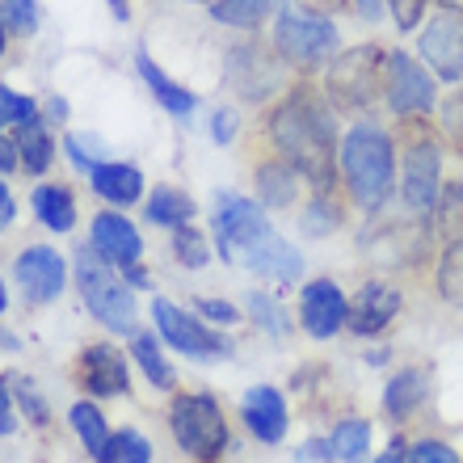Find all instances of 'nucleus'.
Wrapping results in <instances>:
<instances>
[{
  "mask_svg": "<svg viewBox=\"0 0 463 463\" xmlns=\"http://www.w3.org/2000/svg\"><path fill=\"white\" fill-rule=\"evenodd\" d=\"M85 383L93 396H114L127 392V363L114 345H93L85 350Z\"/></svg>",
  "mask_w": 463,
  "mask_h": 463,
  "instance_id": "aec40b11",
  "label": "nucleus"
},
{
  "mask_svg": "<svg viewBox=\"0 0 463 463\" xmlns=\"http://www.w3.org/2000/svg\"><path fill=\"white\" fill-rule=\"evenodd\" d=\"M34 211L38 220L47 223L51 232H68L76 223V207H72V194L63 185H43L34 194Z\"/></svg>",
  "mask_w": 463,
  "mask_h": 463,
  "instance_id": "393cba45",
  "label": "nucleus"
},
{
  "mask_svg": "<svg viewBox=\"0 0 463 463\" xmlns=\"http://www.w3.org/2000/svg\"><path fill=\"white\" fill-rule=\"evenodd\" d=\"M152 459V447H147L144 434H135V430H122L110 439V451L101 463H147Z\"/></svg>",
  "mask_w": 463,
  "mask_h": 463,
  "instance_id": "2f4dec72",
  "label": "nucleus"
},
{
  "mask_svg": "<svg viewBox=\"0 0 463 463\" xmlns=\"http://www.w3.org/2000/svg\"><path fill=\"white\" fill-rule=\"evenodd\" d=\"M337 30H333L329 17L307 9H279V22H274V51L279 60L295 72H317L325 63L337 60Z\"/></svg>",
  "mask_w": 463,
  "mask_h": 463,
  "instance_id": "7ed1b4c3",
  "label": "nucleus"
},
{
  "mask_svg": "<svg viewBox=\"0 0 463 463\" xmlns=\"http://www.w3.org/2000/svg\"><path fill=\"white\" fill-rule=\"evenodd\" d=\"M383 68H388V51L366 43L325 68V98L333 110H366L375 98H383Z\"/></svg>",
  "mask_w": 463,
  "mask_h": 463,
  "instance_id": "20e7f679",
  "label": "nucleus"
},
{
  "mask_svg": "<svg viewBox=\"0 0 463 463\" xmlns=\"http://www.w3.org/2000/svg\"><path fill=\"white\" fill-rule=\"evenodd\" d=\"M430 228L439 232L447 244L463 241V182L459 177H455V182H442L439 203L430 211Z\"/></svg>",
  "mask_w": 463,
  "mask_h": 463,
  "instance_id": "4be33fe9",
  "label": "nucleus"
},
{
  "mask_svg": "<svg viewBox=\"0 0 463 463\" xmlns=\"http://www.w3.org/2000/svg\"><path fill=\"white\" fill-rule=\"evenodd\" d=\"M442 9H455V13H463V0H439Z\"/></svg>",
  "mask_w": 463,
  "mask_h": 463,
  "instance_id": "3c124183",
  "label": "nucleus"
},
{
  "mask_svg": "<svg viewBox=\"0 0 463 463\" xmlns=\"http://www.w3.org/2000/svg\"><path fill=\"white\" fill-rule=\"evenodd\" d=\"M337 173H342L354 207L366 211V215L383 211L392 198V185H396V173H401L396 139L375 122L350 127L342 135V147H337Z\"/></svg>",
  "mask_w": 463,
  "mask_h": 463,
  "instance_id": "f03ea898",
  "label": "nucleus"
},
{
  "mask_svg": "<svg viewBox=\"0 0 463 463\" xmlns=\"http://www.w3.org/2000/svg\"><path fill=\"white\" fill-rule=\"evenodd\" d=\"M173 249H177V257H182V266H190V269H203V266H207V257H211L207 241H203V232H194L190 223H182V228H177Z\"/></svg>",
  "mask_w": 463,
  "mask_h": 463,
  "instance_id": "473e14b6",
  "label": "nucleus"
},
{
  "mask_svg": "<svg viewBox=\"0 0 463 463\" xmlns=\"http://www.w3.org/2000/svg\"><path fill=\"white\" fill-rule=\"evenodd\" d=\"M244 426L253 430V439L261 442H282V434H287V401H282L279 388H253L249 396H244Z\"/></svg>",
  "mask_w": 463,
  "mask_h": 463,
  "instance_id": "dca6fc26",
  "label": "nucleus"
},
{
  "mask_svg": "<svg viewBox=\"0 0 463 463\" xmlns=\"http://www.w3.org/2000/svg\"><path fill=\"white\" fill-rule=\"evenodd\" d=\"M9 220H13V198L5 190V182H0V223H9Z\"/></svg>",
  "mask_w": 463,
  "mask_h": 463,
  "instance_id": "09e8293b",
  "label": "nucleus"
},
{
  "mask_svg": "<svg viewBox=\"0 0 463 463\" xmlns=\"http://www.w3.org/2000/svg\"><path fill=\"white\" fill-rule=\"evenodd\" d=\"M47 114H51V118H63V114H68V106H63V101H55V98H51V101H47Z\"/></svg>",
  "mask_w": 463,
  "mask_h": 463,
  "instance_id": "8fccbe9b",
  "label": "nucleus"
},
{
  "mask_svg": "<svg viewBox=\"0 0 463 463\" xmlns=\"http://www.w3.org/2000/svg\"><path fill=\"white\" fill-rule=\"evenodd\" d=\"M337 5H350V0H299V9H307V13H320V17H325V13H329V9H337Z\"/></svg>",
  "mask_w": 463,
  "mask_h": 463,
  "instance_id": "49530a36",
  "label": "nucleus"
},
{
  "mask_svg": "<svg viewBox=\"0 0 463 463\" xmlns=\"http://www.w3.org/2000/svg\"><path fill=\"white\" fill-rule=\"evenodd\" d=\"M269 144L279 147L282 160H291L295 169L307 177L317 194H329L337 182V127L320 93L312 89H295L287 101L269 110Z\"/></svg>",
  "mask_w": 463,
  "mask_h": 463,
  "instance_id": "f257e3e1",
  "label": "nucleus"
},
{
  "mask_svg": "<svg viewBox=\"0 0 463 463\" xmlns=\"http://www.w3.org/2000/svg\"><path fill=\"white\" fill-rule=\"evenodd\" d=\"M152 320H156L160 337H165L173 350L194 354V358H220V354H228V342H223L220 333H211L207 325H198L194 317H185L182 307H173L169 299H156V304H152Z\"/></svg>",
  "mask_w": 463,
  "mask_h": 463,
  "instance_id": "f8f14e48",
  "label": "nucleus"
},
{
  "mask_svg": "<svg viewBox=\"0 0 463 463\" xmlns=\"http://www.w3.org/2000/svg\"><path fill=\"white\" fill-rule=\"evenodd\" d=\"M135 63H139V76H144V80H147V89L156 93V101H160V106H165V110H173V114H190V110H194V101H198V98H194V93H190V89L173 85L169 76L160 72V68H156V63H152V60H147V55H139V60H135Z\"/></svg>",
  "mask_w": 463,
  "mask_h": 463,
  "instance_id": "5701e85b",
  "label": "nucleus"
},
{
  "mask_svg": "<svg viewBox=\"0 0 463 463\" xmlns=\"http://www.w3.org/2000/svg\"><path fill=\"white\" fill-rule=\"evenodd\" d=\"M253 177H257V198H261L266 207H274V211L295 207V203H299V190L307 185L304 173L295 169L291 160H282V156L266 160V165H257Z\"/></svg>",
  "mask_w": 463,
  "mask_h": 463,
  "instance_id": "f3484780",
  "label": "nucleus"
},
{
  "mask_svg": "<svg viewBox=\"0 0 463 463\" xmlns=\"http://www.w3.org/2000/svg\"><path fill=\"white\" fill-rule=\"evenodd\" d=\"M434 287L451 307H463V241L442 249L439 269H434Z\"/></svg>",
  "mask_w": 463,
  "mask_h": 463,
  "instance_id": "a878e982",
  "label": "nucleus"
},
{
  "mask_svg": "<svg viewBox=\"0 0 463 463\" xmlns=\"http://www.w3.org/2000/svg\"><path fill=\"white\" fill-rule=\"evenodd\" d=\"M350 320V299L342 295V287L333 279H312L299 295V325H304L307 337L317 342H329L345 329Z\"/></svg>",
  "mask_w": 463,
  "mask_h": 463,
  "instance_id": "9b49d317",
  "label": "nucleus"
},
{
  "mask_svg": "<svg viewBox=\"0 0 463 463\" xmlns=\"http://www.w3.org/2000/svg\"><path fill=\"white\" fill-rule=\"evenodd\" d=\"M198 312H203V317H211V320H223V325H232V320L241 317L232 304H215V299H198Z\"/></svg>",
  "mask_w": 463,
  "mask_h": 463,
  "instance_id": "a19ab883",
  "label": "nucleus"
},
{
  "mask_svg": "<svg viewBox=\"0 0 463 463\" xmlns=\"http://www.w3.org/2000/svg\"><path fill=\"white\" fill-rule=\"evenodd\" d=\"M135 358L144 363V371H147V379L156 383V388H173V371H169V363L160 358V350H156V342L152 337H135Z\"/></svg>",
  "mask_w": 463,
  "mask_h": 463,
  "instance_id": "72a5a7b5",
  "label": "nucleus"
},
{
  "mask_svg": "<svg viewBox=\"0 0 463 463\" xmlns=\"http://www.w3.org/2000/svg\"><path fill=\"white\" fill-rule=\"evenodd\" d=\"M110 9L118 13V17H127V0H110Z\"/></svg>",
  "mask_w": 463,
  "mask_h": 463,
  "instance_id": "603ef678",
  "label": "nucleus"
},
{
  "mask_svg": "<svg viewBox=\"0 0 463 463\" xmlns=\"http://www.w3.org/2000/svg\"><path fill=\"white\" fill-rule=\"evenodd\" d=\"M249 312H253L257 325L269 329L274 337H282V333L291 329V325H287V312H282L279 299H269V295H249Z\"/></svg>",
  "mask_w": 463,
  "mask_h": 463,
  "instance_id": "c9c22d12",
  "label": "nucleus"
},
{
  "mask_svg": "<svg viewBox=\"0 0 463 463\" xmlns=\"http://www.w3.org/2000/svg\"><path fill=\"white\" fill-rule=\"evenodd\" d=\"M354 17H363V22H379L383 9H388V0H350Z\"/></svg>",
  "mask_w": 463,
  "mask_h": 463,
  "instance_id": "79ce46f5",
  "label": "nucleus"
},
{
  "mask_svg": "<svg viewBox=\"0 0 463 463\" xmlns=\"http://www.w3.org/2000/svg\"><path fill=\"white\" fill-rule=\"evenodd\" d=\"M198 5H211V9H215V5H220V0H198Z\"/></svg>",
  "mask_w": 463,
  "mask_h": 463,
  "instance_id": "5fc2aeb1",
  "label": "nucleus"
},
{
  "mask_svg": "<svg viewBox=\"0 0 463 463\" xmlns=\"http://www.w3.org/2000/svg\"><path fill=\"white\" fill-rule=\"evenodd\" d=\"M0 312H5V287H0Z\"/></svg>",
  "mask_w": 463,
  "mask_h": 463,
  "instance_id": "6e6d98bb",
  "label": "nucleus"
},
{
  "mask_svg": "<svg viewBox=\"0 0 463 463\" xmlns=\"http://www.w3.org/2000/svg\"><path fill=\"white\" fill-rule=\"evenodd\" d=\"M147 220L152 223H165V228H182V223L194 220V203L177 190H156L152 203H147Z\"/></svg>",
  "mask_w": 463,
  "mask_h": 463,
  "instance_id": "cd10ccee",
  "label": "nucleus"
},
{
  "mask_svg": "<svg viewBox=\"0 0 463 463\" xmlns=\"http://www.w3.org/2000/svg\"><path fill=\"white\" fill-rule=\"evenodd\" d=\"M304 232L307 236H329L337 223H342V207H337V198H333V190L329 194H317L312 203L304 207Z\"/></svg>",
  "mask_w": 463,
  "mask_h": 463,
  "instance_id": "7c9ffc66",
  "label": "nucleus"
},
{
  "mask_svg": "<svg viewBox=\"0 0 463 463\" xmlns=\"http://www.w3.org/2000/svg\"><path fill=\"white\" fill-rule=\"evenodd\" d=\"M375 463H409V447H404V439H392V447L379 455Z\"/></svg>",
  "mask_w": 463,
  "mask_h": 463,
  "instance_id": "a18cd8bd",
  "label": "nucleus"
},
{
  "mask_svg": "<svg viewBox=\"0 0 463 463\" xmlns=\"http://www.w3.org/2000/svg\"><path fill=\"white\" fill-rule=\"evenodd\" d=\"M17 147H22V165L30 173H43L51 165V139L43 131V122H22V135H17Z\"/></svg>",
  "mask_w": 463,
  "mask_h": 463,
  "instance_id": "c756f323",
  "label": "nucleus"
},
{
  "mask_svg": "<svg viewBox=\"0 0 463 463\" xmlns=\"http://www.w3.org/2000/svg\"><path fill=\"white\" fill-rule=\"evenodd\" d=\"M426 5H430V0H388L396 30H401V34L417 30V25H421V17H426Z\"/></svg>",
  "mask_w": 463,
  "mask_h": 463,
  "instance_id": "4c0bfd02",
  "label": "nucleus"
},
{
  "mask_svg": "<svg viewBox=\"0 0 463 463\" xmlns=\"http://www.w3.org/2000/svg\"><path fill=\"white\" fill-rule=\"evenodd\" d=\"M409 463H459V455L439 439H421L413 451H409Z\"/></svg>",
  "mask_w": 463,
  "mask_h": 463,
  "instance_id": "58836bf2",
  "label": "nucleus"
},
{
  "mask_svg": "<svg viewBox=\"0 0 463 463\" xmlns=\"http://www.w3.org/2000/svg\"><path fill=\"white\" fill-rule=\"evenodd\" d=\"M459 182H463V177H459Z\"/></svg>",
  "mask_w": 463,
  "mask_h": 463,
  "instance_id": "4d7b16f0",
  "label": "nucleus"
},
{
  "mask_svg": "<svg viewBox=\"0 0 463 463\" xmlns=\"http://www.w3.org/2000/svg\"><path fill=\"white\" fill-rule=\"evenodd\" d=\"M76 261H80L76 269H80V291H85L89 312H93L101 325H110V329L135 333V299H131V291L114 279L110 269L101 266L98 253L80 249V253H76Z\"/></svg>",
  "mask_w": 463,
  "mask_h": 463,
  "instance_id": "6e6552de",
  "label": "nucleus"
},
{
  "mask_svg": "<svg viewBox=\"0 0 463 463\" xmlns=\"http://www.w3.org/2000/svg\"><path fill=\"white\" fill-rule=\"evenodd\" d=\"M274 9H282V0H220V5L211 9V17L223 25H257Z\"/></svg>",
  "mask_w": 463,
  "mask_h": 463,
  "instance_id": "c85d7f7f",
  "label": "nucleus"
},
{
  "mask_svg": "<svg viewBox=\"0 0 463 463\" xmlns=\"http://www.w3.org/2000/svg\"><path fill=\"white\" fill-rule=\"evenodd\" d=\"M430 396V375L426 366H404L396 375L388 379V388H383V417L388 421H409L413 413H421V404Z\"/></svg>",
  "mask_w": 463,
  "mask_h": 463,
  "instance_id": "2eb2a0df",
  "label": "nucleus"
},
{
  "mask_svg": "<svg viewBox=\"0 0 463 463\" xmlns=\"http://www.w3.org/2000/svg\"><path fill=\"white\" fill-rule=\"evenodd\" d=\"M0 51H5V22H0Z\"/></svg>",
  "mask_w": 463,
  "mask_h": 463,
  "instance_id": "864d4df0",
  "label": "nucleus"
},
{
  "mask_svg": "<svg viewBox=\"0 0 463 463\" xmlns=\"http://www.w3.org/2000/svg\"><path fill=\"white\" fill-rule=\"evenodd\" d=\"M236 110H215V118H211V139L215 144H232L236 139Z\"/></svg>",
  "mask_w": 463,
  "mask_h": 463,
  "instance_id": "ea45409f",
  "label": "nucleus"
},
{
  "mask_svg": "<svg viewBox=\"0 0 463 463\" xmlns=\"http://www.w3.org/2000/svg\"><path fill=\"white\" fill-rule=\"evenodd\" d=\"M396 317H401V291L383 279H366L363 287H358V295L350 299L345 329H350L354 337H379Z\"/></svg>",
  "mask_w": 463,
  "mask_h": 463,
  "instance_id": "ddd939ff",
  "label": "nucleus"
},
{
  "mask_svg": "<svg viewBox=\"0 0 463 463\" xmlns=\"http://www.w3.org/2000/svg\"><path fill=\"white\" fill-rule=\"evenodd\" d=\"M329 442L342 463H363L366 451H371V421L366 417H345L342 426L329 434Z\"/></svg>",
  "mask_w": 463,
  "mask_h": 463,
  "instance_id": "b1692460",
  "label": "nucleus"
},
{
  "mask_svg": "<svg viewBox=\"0 0 463 463\" xmlns=\"http://www.w3.org/2000/svg\"><path fill=\"white\" fill-rule=\"evenodd\" d=\"M329 455H333V442H325V439L299 447V463H307V459H329Z\"/></svg>",
  "mask_w": 463,
  "mask_h": 463,
  "instance_id": "37998d69",
  "label": "nucleus"
},
{
  "mask_svg": "<svg viewBox=\"0 0 463 463\" xmlns=\"http://www.w3.org/2000/svg\"><path fill=\"white\" fill-rule=\"evenodd\" d=\"M401 198L413 215H430L442 190V144L430 127H409L401 139Z\"/></svg>",
  "mask_w": 463,
  "mask_h": 463,
  "instance_id": "39448f33",
  "label": "nucleus"
},
{
  "mask_svg": "<svg viewBox=\"0 0 463 463\" xmlns=\"http://www.w3.org/2000/svg\"><path fill=\"white\" fill-rule=\"evenodd\" d=\"M173 434H177V447L190 451L198 463H220L223 447H228V417L207 392L177 396V404H173Z\"/></svg>",
  "mask_w": 463,
  "mask_h": 463,
  "instance_id": "423d86ee",
  "label": "nucleus"
},
{
  "mask_svg": "<svg viewBox=\"0 0 463 463\" xmlns=\"http://www.w3.org/2000/svg\"><path fill=\"white\" fill-rule=\"evenodd\" d=\"M244 269H253V274L274 282H295L304 274V257H299V249H291V241H282L279 232H269L266 241L244 257Z\"/></svg>",
  "mask_w": 463,
  "mask_h": 463,
  "instance_id": "a211bd4d",
  "label": "nucleus"
},
{
  "mask_svg": "<svg viewBox=\"0 0 463 463\" xmlns=\"http://www.w3.org/2000/svg\"><path fill=\"white\" fill-rule=\"evenodd\" d=\"M30 118H34V101L0 85V127H9V122L22 127V122H30Z\"/></svg>",
  "mask_w": 463,
  "mask_h": 463,
  "instance_id": "e433bc0d",
  "label": "nucleus"
},
{
  "mask_svg": "<svg viewBox=\"0 0 463 463\" xmlns=\"http://www.w3.org/2000/svg\"><path fill=\"white\" fill-rule=\"evenodd\" d=\"M421 60L430 63V72L447 80V85H463V13L439 9L426 22L421 38H417Z\"/></svg>",
  "mask_w": 463,
  "mask_h": 463,
  "instance_id": "9d476101",
  "label": "nucleus"
},
{
  "mask_svg": "<svg viewBox=\"0 0 463 463\" xmlns=\"http://www.w3.org/2000/svg\"><path fill=\"white\" fill-rule=\"evenodd\" d=\"M93 244H98L101 257H110L114 266H135L139 261V232L131 228V223L122 220V215H98L93 220Z\"/></svg>",
  "mask_w": 463,
  "mask_h": 463,
  "instance_id": "6ab92c4d",
  "label": "nucleus"
},
{
  "mask_svg": "<svg viewBox=\"0 0 463 463\" xmlns=\"http://www.w3.org/2000/svg\"><path fill=\"white\" fill-rule=\"evenodd\" d=\"M383 101L396 118H421V114L439 110V93H434V72H426L409 51H388V68H383Z\"/></svg>",
  "mask_w": 463,
  "mask_h": 463,
  "instance_id": "0eeeda50",
  "label": "nucleus"
},
{
  "mask_svg": "<svg viewBox=\"0 0 463 463\" xmlns=\"http://www.w3.org/2000/svg\"><path fill=\"white\" fill-rule=\"evenodd\" d=\"M89 177H93V190H98L106 203H118V207L135 203L139 190H144V177H139V169H131V165H98Z\"/></svg>",
  "mask_w": 463,
  "mask_h": 463,
  "instance_id": "412c9836",
  "label": "nucleus"
},
{
  "mask_svg": "<svg viewBox=\"0 0 463 463\" xmlns=\"http://www.w3.org/2000/svg\"><path fill=\"white\" fill-rule=\"evenodd\" d=\"M17 282H22V291L34 299V304H47L55 299L63 287V257L47 244H34V249H25L17 257Z\"/></svg>",
  "mask_w": 463,
  "mask_h": 463,
  "instance_id": "4468645a",
  "label": "nucleus"
},
{
  "mask_svg": "<svg viewBox=\"0 0 463 463\" xmlns=\"http://www.w3.org/2000/svg\"><path fill=\"white\" fill-rule=\"evenodd\" d=\"M17 169V147L9 144V139H0V173Z\"/></svg>",
  "mask_w": 463,
  "mask_h": 463,
  "instance_id": "de8ad7c7",
  "label": "nucleus"
},
{
  "mask_svg": "<svg viewBox=\"0 0 463 463\" xmlns=\"http://www.w3.org/2000/svg\"><path fill=\"white\" fill-rule=\"evenodd\" d=\"M72 426H76V434H80V442L89 447V455L93 459H106V451H110V430H106V421H101V413L93 409V404H76L72 409Z\"/></svg>",
  "mask_w": 463,
  "mask_h": 463,
  "instance_id": "bb28decb",
  "label": "nucleus"
},
{
  "mask_svg": "<svg viewBox=\"0 0 463 463\" xmlns=\"http://www.w3.org/2000/svg\"><path fill=\"white\" fill-rule=\"evenodd\" d=\"M0 22L13 34H34L38 30V5L34 0H5L0 5Z\"/></svg>",
  "mask_w": 463,
  "mask_h": 463,
  "instance_id": "f704fd0d",
  "label": "nucleus"
},
{
  "mask_svg": "<svg viewBox=\"0 0 463 463\" xmlns=\"http://www.w3.org/2000/svg\"><path fill=\"white\" fill-rule=\"evenodd\" d=\"M13 409H9V392H5V379H0V434H13Z\"/></svg>",
  "mask_w": 463,
  "mask_h": 463,
  "instance_id": "c03bdc74",
  "label": "nucleus"
},
{
  "mask_svg": "<svg viewBox=\"0 0 463 463\" xmlns=\"http://www.w3.org/2000/svg\"><path fill=\"white\" fill-rule=\"evenodd\" d=\"M269 223L261 215L253 198H241V194H220V207H215V244L220 253L236 266H244V257L253 253L257 244L269 236Z\"/></svg>",
  "mask_w": 463,
  "mask_h": 463,
  "instance_id": "1a4fd4ad",
  "label": "nucleus"
}]
</instances>
